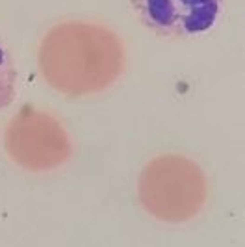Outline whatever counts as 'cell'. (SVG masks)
Wrapping results in <instances>:
<instances>
[{
	"label": "cell",
	"instance_id": "7a4b0ae2",
	"mask_svg": "<svg viewBox=\"0 0 245 247\" xmlns=\"http://www.w3.org/2000/svg\"><path fill=\"white\" fill-rule=\"evenodd\" d=\"M17 89V71L6 47L0 43V110L11 104Z\"/></svg>",
	"mask_w": 245,
	"mask_h": 247
},
{
	"label": "cell",
	"instance_id": "6da1fadb",
	"mask_svg": "<svg viewBox=\"0 0 245 247\" xmlns=\"http://www.w3.org/2000/svg\"><path fill=\"white\" fill-rule=\"evenodd\" d=\"M132 11L147 30L160 37H195L212 30L225 0H130Z\"/></svg>",
	"mask_w": 245,
	"mask_h": 247
}]
</instances>
